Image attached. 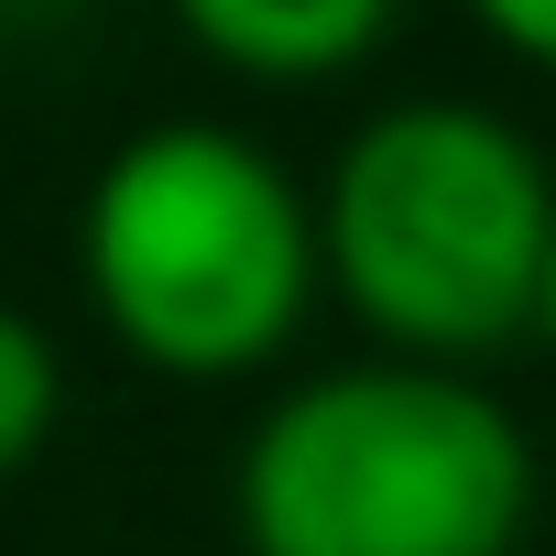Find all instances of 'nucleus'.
Wrapping results in <instances>:
<instances>
[{
    "instance_id": "nucleus-6",
    "label": "nucleus",
    "mask_w": 556,
    "mask_h": 556,
    "mask_svg": "<svg viewBox=\"0 0 556 556\" xmlns=\"http://www.w3.org/2000/svg\"><path fill=\"white\" fill-rule=\"evenodd\" d=\"M469 23L513 55V66H534V77H556V0H469Z\"/></svg>"
},
{
    "instance_id": "nucleus-8",
    "label": "nucleus",
    "mask_w": 556,
    "mask_h": 556,
    "mask_svg": "<svg viewBox=\"0 0 556 556\" xmlns=\"http://www.w3.org/2000/svg\"><path fill=\"white\" fill-rule=\"evenodd\" d=\"M23 12H55V0H0V23H23Z\"/></svg>"
},
{
    "instance_id": "nucleus-2",
    "label": "nucleus",
    "mask_w": 556,
    "mask_h": 556,
    "mask_svg": "<svg viewBox=\"0 0 556 556\" xmlns=\"http://www.w3.org/2000/svg\"><path fill=\"white\" fill-rule=\"evenodd\" d=\"M77 285L142 371L251 382L328 285L317 197L229 121H153L88 175Z\"/></svg>"
},
{
    "instance_id": "nucleus-3",
    "label": "nucleus",
    "mask_w": 556,
    "mask_h": 556,
    "mask_svg": "<svg viewBox=\"0 0 556 556\" xmlns=\"http://www.w3.org/2000/svg\"><path fill=\"white\" fill-rule=\"evenodd\" d=\"M229 523L251 556H513L534 437L469 371L350 361L262 404Z\"/></svg>"
},
{
    "instance_id": "nucleus-4",
    "label": "nucleus",
    "mask_w": 556,
    "mask_h": 556,
    "mask_svg": "<svg viewBox=\"0 0 556 556\" xmlns=\"http://www.w3.org/2000/svg\"><path fill=\"white\" fill-rule=\"evenodd\" d=\"M175 34L251 88H328L382 55L404 0H164Z\"/></svg>"
},
{
    "instance_id": "nucleus-5",
    "label": "nucleus",
    "mask_w": 556,
    "mask_h": 556,
    "mask_svg": "<svg viewBox=\"0 0 556 556\" xmlns=\"http://www.w3.org/2000/svg\"><path fill=\"white\" fill-rule=\"evenodd\" d=\"M55 415H66V361H55V339H45L23 306H0V480L45 458Z\"/></svg>"
},
{
    "instance_id": "nucleus-1",
    "label": "nucleus",
    "mask_w": 556,
    "mask_h": 556,
    "mask_svg": "<svg viewBox=\"0 0 556 556\" xmlns=\"http://www.w3.org/2000/svg\"><path fill=\"white\" fill-rule=\"evenodd\" d=\"M545 240H556V175L480 99L371 110L317 186L328 295L382 339V361L426 371H469L534 339Z\"/></svg>"
},
{
    "instance_id": "nucleus-7",
    "label": "nucleus",
    "mask_w": 556,
    "mask_h": 556,
    "mask_svg": "<svg viewBox=\"0 0 556 556\" xmlns=\"http://www.w3.org/2000/svg\"><path fill=\"white\" fill-rule=\"evenodd\" d=\"M534 339L556 350V240H545V295H534Z\"/></svg>"
}]
</instances>
